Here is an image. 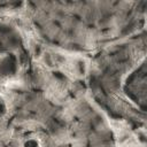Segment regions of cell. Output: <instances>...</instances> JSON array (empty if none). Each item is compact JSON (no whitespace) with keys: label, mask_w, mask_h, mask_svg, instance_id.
Returning <instances> with one entry per match:
<instances>
[{"label":"cell","mask_w":147,"mask_h":147,"mask_svg":"<svg viewBox=\"0 0 147 147\" xmlns=\"http://www.w3.org/2000/svg\"><path fill=\"white\" fill-rule=\"evenodd\" d=\"M8 113V103L2 94H0V118H2Z\"/></svg>","instance_id":"7a4b0ae2"},{"label":"cell","mask_w":147,"mask_h":147,"mask_svg":"<svg viewBox=\"0 0 147 147\" xmlns=\"http://www.w3.org/2000/svg\"><path fill=\"white\" fill-rule=\"evenodd\" d=\"M22 147H42V144H41V141L38 138L30 137V138H26L23 141Z\"/></svg>","instance_id":"6da1fadb"}]
</instances>
